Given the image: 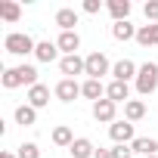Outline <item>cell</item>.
I'll list each match as a JSON object with an SVG mask.
<instances>
[{
	"instance_id": "cell-1",
	"label": "cell",
	"mask_w": 158,
	"mask_h": 158,
	"mask_svg": "<svg viewBox=\"0 0 158 158\" xmlns=\"http://www.w3.org/2000/svg\"><path fill=\"white\" fill-rule=\"evenodd\" d=\"M0 84H3L6 90H16V87H22V84L34 87V84H37V68H34V65H16V68H6L3 77H0Z\"/></svg>"
},
{
	"instance_id": "cell-2",
	"label": "cell",
	"mask_w": 158,
	"mask_h": 158,
	"mask_svg": "<svg viewBox=\"0 0 158 158\" xmlns=\"http://www.w3.org/2000/svg\"><path fill=\"white\" fill-rule=\"evenodd\" d=\"M158 90V65L155 62H146V65H139V71H136V93L139 96H149V93H155Z\"/></svg>"
},
{
	"instance_id": "cell-3",
	"label": "cell",
	"mask_w": 158,
	"mask_h": 158,
	"mask_svg": "<svg viewBox=\"0 0 158 158\" xmlns=\"http://www.w3.org/2000/svg\"><path fill=\"white\" fill-rule=\"evenodd\" d=\"M3 47H6V53H13V56H28V53H34V50H37V44H34L28 34H22V31L6 34Z\"/></svg>"
},
{
	"instance_id": "cell-4",
	"label": "cell",
	"mask_w": 158,
	"mask_h": 158,
	"mask_svg": "<svg viewBox=\"0 0 158 158\" xmlns=\"http://www.w3.org/2000/svg\"><path fill=\"white\" fill-rule=\"evenodd\" d=\"M109 136L115 139V146H127V143H133L136 136H133V124L124 118V121H115L112 127H109Z\"/></svg>"
},
{
	"instance_id": "cell-5",
	"label": "cell",
	"mask_w": 158,
	"mask_h": 158,
	"mask_svg": "<svg viewBox=\"0 0 158 158\" xmlns=\"http://www.w3.org/2000/svg\"><path fill=\"white\" fill-rule=\"evenodd\" d=\"M59 68H62L65 77H71V81H74V74H87V59H81L77 53H74V56H62Z\"/></svg>"
},
{
	"instance_id": "cell-6",
	"label": "cell",
	"mask_w": 158,
	"mask_h": 158,
	"mask_svg": "<svg viewBox=\"0 0 158 158\" xmlns=\"http://www.w3.org/2000/svg\"><path fill=\"white\" fill-rule=\"evenodd\" d=\"M56 99L59 102H74V96H81V84L77 81H71V77H62V81L56 84Z\"/></svg>"
},
{
	"instance_id": "cell-7",
	"label": "cell",
	"mask_w": 158,
	"mask_h": 158,
	"mask_svg": "<svg viewBox=\"0 0 158 158\" xmlns=\"http://www.w3.org/2000/svg\"><path fill=\"white\" fill-rule=\"evenodd\" d=\"M87 74L93 77V81H99L102 74H109V59H106V53H90L87 56Z\"/></svg>"
},
{
	"instance_id": "cell-8",
	"label": "cell",
	"mask_w": 158,
	"mask_h": 158,
	"mask_svg": "<svg viewBox=\"0 0 158 158\" xmlns=\"http://www.w3.org/2000/svg\"><path fill=\"white\" fill-rule=\"evenodd\" d=\"M115 109H118V106H115L112 99H99V102H93V118L112 127V124H115Z\"/></svg>"
},
{
	"instance_id": "cell-9",
	"label": "cell",
	"mask_w": 158,
	"mask_h": 158,
	"mask_svg": "<svg viewBox=\"0 0 158 158\" xmlns=\"http://www.w3.org/2000/svg\"><path fill=\"white\" fill-rule=\"evenodd\" d=\"M106 99H112L115 106H118V102H130V87H127L124 81H112V84L106 87Z\"/></svg>"
},
{
	"instance_id": "cell-10",
	"label": "cell",
	"mask_w": 158,
	"mask_h": 158,
	"mask_svg": "<svg viewBox=\"0 0 158 158\" xmlns=\"http://www.w3.org/2000/svg\"><path fill=\"white\" fill-rule=\"evenodd\" d=\"M136 71H139V68H136L130 59H121V62H115V65H112V74H115V81H124V84L130 81V77L136 81Z\"/></svg>"
},
{
	"instance_id": "cell-11",
	"label": "cell",
	"mask_w": 158,
	"mask_h": 158,
	"mask_svg": "<svg viewBox=\"0 0 158 158\" xmlns=\"http://www.w3.org/2000/svg\"><path fill=\"white\" fill-rule=\"evenodd\" d=\"M56 47H59L65 56H74V53H77V47H81V37H77V31H62V34H59V40H56Z\"/></svg>"
},
{
	"instance_id": "cell-12",
	"label": "cell",
	"mask_w": 158,
	"mask_h": 158,
	"mask_svg": "<svg viewBox=\"0 0 158 158\" xmlns=\"http://www.w3.org/2000/svg\"><path fill=\"white\" fill-rule=\"evenodd\" d=\"M47 102H50V87H47V84H34V87H28V106L44 109Z\"/></svg>"
},
{
	"instance_id": "cell-13",
	"label": "cell",
	"mask_w": 158,
	"mask_h": 158,
	"mask_svg": "<svg viewBox=\"0 0 158 158\" xmlns=\"http://www.w3.org/2000/svg\"><path fill=\"white\" fill-rule=\"evenodd\" d=\"M68 152H71V158H93V155H96V146H93L87 136H77Z\"/></svg>"
},
{
	"instance_id": "cell-14",
	"label": "cell",
	"mask_w": 158,
	"mask_h": 158,
	"mask_svg": "<svg viewBox=\"0 0 158 158\" xmlns=\"http://www.w3.org/2000/svg\"><path fill=\"white\" fill-rule=\"evenodd\" d=\"M81 96H87V99H93V102L106 99V87H102V81H93V77H87V81L81 84Z\"/></svg>"
},
{
	"instance_id": "cell-15",
	"label": "cell",
	"mask_w": 158,
	"mask_h": 158,
	"mask_svg": "<svg viewBox=\"0 0 158 158\" xmlns=\"http://www.w3.org/2000/svg\"><path fill=\"white\" fill-rule=\"evenodd\" d=\"M136 44H139V47H155V44H158V22H155V25L149 22V25L136 28Z\"/></svg>"
},
{
	"instance_id": "cell-16",
	"label": "cell",
	"mask_w": 158,
	"mask_h": 158,
	"mask_svg": "<svg viewBox=\"0 0 158 158\" xmlns=\"http://www.w3.org/2000/svg\"><path fill=\"white\" fill-rule=\"evenodd\" d=\"M124 118H127L130 124L143 121V118H146V102H143V99H130V102H124Z\"/></svg>"
},
{
	"instance_id": "cell-17",
	"label": "cell",
	"mask_w": 158,
	"mask_h": 158,
	"mask_svg": "<svg viewBox=\"0 0 158 158\" xmlns=\"http://www.w3.org/2000/svg\"><path fill=\"white\" fill-rule=\"evenodd\" d=\"M130 149L149 158V155H158V139H152V136H136V139L130 143Z\"/></svg>"
},
{
	"instance_id": "cell-18",
	"label": "cell",
	"mask_w": 158,
	"mask_h": 158,
	"mask_svg": "<svg viewBox=\"0 0 158 158\" xmlns=\"http://www.w3.org/2000/svg\"><path fill=\"white\" fill-rule=\"evenodd\" d=\"M106 10L112 13L115 22H127V16H130V0H109Z\"/></svg>"
},
{
	"instance_id": "cell-19",
	"label": "cell",
	"mask_w": 158,
	"mask_h": 158,
	"mask_svg": "<svg viewBox=\"0 0 158 158\" xmlns=\"http://www.w3.org/2000/svg\"><path fill=\"white\" fill-rule=\"evenodd\" d=\"M16 124H22V127H31V124H37V109L34 106H19L16 109Z\"/></svg>"
},
{
	"instance_id": "cell-20",
	"label": "cell",
	"mask_w": 158,
	"mask_h": 158,
	"mask_svg": "<svg viewBox=\"0 0 158 158\" xmlns=\"http://www.w3.org/2000/svg\"><path fill=\"white\" fill-rule=\"evenodd\" d=\"M56 25H59L62 31H74V25H77V13L68 10V6L59 10V13H56Z\"/></svg>"
},
{
	"instance_id": "cell-21",
	"label": "cell",
	"mask_w": 158,
	"mask_h": 158,
	"mask_svg": "<svg viewBox=\"0 0 158 158\" xmlns=\"http://www.w3.org/2000/svg\"><path fill=\"white\" fill-rule=\"evenodd\" d=\"M34 56H37V62H53V59L59 56V47H56V44H50V40H44V44H37Z\"/></svg>"
},
{
	"instance_id": "cell-22",
	"label": "cell",
	"mask_w": 158,
	"mask_h": 158,
	"mask_svg": "<svg viewBox=\"0 0 158 158\" xmlns=\"http://www.w3.org/2000/svg\"><path fill=\"white\" fill-rule=\"evenodd\" d=\"M19 16H22V10H19V3H13V0H3V3H0V19L3 22H19Z\"/></svg>"
},
{
	"instance_id": "cell-23",
	"label": "cell",
	"mask_w": 158,
	"mask_h": 158,
	"mask_svg": "<svg viewBox=\"0 0 158 158\" xmlns=\"http://www.w3.org/2000/svg\"><path fill=\"white\" fill-rule=\"evenodd\" d=\"M112 37L115 40H130V37H136V28L130 22H115L112 25Z\"/></svg>"
},
{
	"instance_id": "cell-24",
	"label": "cell",
	"mask_w": 158,
	"mask_h": 158,
	"mask_svg": "<svg viewBox=\"0 0 158 158\" xmlns=\"http://www.w3.org/2000/svg\"><path fill=\"white\" fill-rule=\"evenodd\" d=\"M53 143H56V146H68V149H71V143H74V136H71V130H68L65 124H59V127L53 130Z\"/></svg>"
},
{
	"instance_id": "cell-25",
	"label": "cell",
	"mask_w": 158,
	"mask_h": 158,
	"mask_svg": "<svg viewBox=\"0 0 158 158\" xmlns=\"http://www.w3.org/2000/svg\"><path fill=\"white\" fill-rule=\"evenodd\" d=\"M19 158H40L37 143H22V146H19Z\"/></svg>"
},
{
	"instance_id": "cell-26",
	"label": "cell",
	"mask_w": 158,
	"mask_h": 158,
	"mask_svg": "<svg viewBox=\"0 0 158 158\" xmlns=\"http://www.w3.org/2000/svg\"><path fill=\"white\" fill-rule=\"evenodd\" d=\"M143 16L155 25L158 22V0H146V6H143Z\"/></svg>"
},
{
	"instance_id": "cell-27",
	"label": "cell",
	"mask_w": 158,
	"mask_h": 158,
	"mask_svg": "<svg viewBox=\"0 0 158 158\" xmlns=\"http://www.w3.org/2000/svg\"><path fill=\"white\" fill-rule=\"evenodd\" d=\"M112 158H133V149L130 146H115L112 149Z\"/></svg>"
},
{
	"instance_id": "cell-28",
	"label": "cell",
	"mask_w": 158,
	"mask_h": 158,
	"mask_svg": "<svg viewBox=\"0 0 158 158\" xmlns=\"http://www.w3.org/2000/svg\"><path fill=\"white\" fill-rule=\"evenodd\" d=\"M102 10V3H99V0H84V13H90V16H96Z\"/></svg>"
},
{
	"instance_id": "cell-29",
	"label": "cell",
	"mask_w": 158,
	"mask_h": 158,
	"mask_svg": "<svg viewBox=\"0 0 158 158\" xmlns=\"http://www.w3.org/2000/svg\"><path fill=\"white\" fill-rule=\"evenodd\" d=\"M93 158H112V149H96V155Z\"/></svg>"
},
{
	"instance_id": "cell-30",
	"label": "cell",
	"mask_w": 158,
	"mask_h": 158,
	"mask_svg": "<svg viewBox=\"0 0 158 158\" xmlns=\"http://www.w3.org/2000/svg\"><path fill=\"white\" fill-rule=\"evenodd\" d=\"M0 158H16V155H13V152H3V155H0Z\"/></svg>"
},
{
	"instance_id": "cell-31",
	"label": "cell",
	"mask_w": 158,
	"mask_h": 158,
	"mask_svg": "<svg viewBox=\"0 0 158 158\" xmlns=\"http://www.w3.org/2000/svg\"><path fill=\"white\" fill-rule=\"evenodd\" d=\"M149 158H158V155H149Z\"/></svg>"
}]
</instances>
